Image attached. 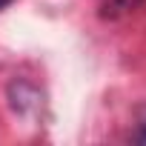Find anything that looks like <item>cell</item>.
<instances>
[{"mask_svg": "<svg viewBox=\"0 0 146 146\" xmlns=\"http://www.w3.org/2000/svg\"><path fill=\"white\" fill-rule=\"evenodd\" d=\"M140 3H143V0H106V15L117 17V15H126V12L137 9Z\"/></svg>", "mask_w": 146, "mask_h": 146, "instance_id": "cell-1", "label": "cell"}, {"mask_svg": "<svg viewBox=\"0 0 146 146\" xmlns=\"http://www.w3.org/2000/svg\"><path fill=\"white\" fill-rule=\"evenodd\" d=\"M9 3H12V0H0V9H6V6H9Z\"/></svg>", "mask_w": 146, "mask_h": 146, "instance_id": "cell-2", "label": "cell"}, {"mask_svg": "<svg viewBox=\"0 0 146 146\" xmlns=\"http://www.w3.org/2000/svg\"><path fill=\"white\" fill-rule=\"evenodd\" d=\"M137 140H143V143H146V132H140V135H137Z\"/></svg>", "mask_w": 146, "mask_h": 146, "instance_id": "cell-3", "label": "cell"}]
</instances>
